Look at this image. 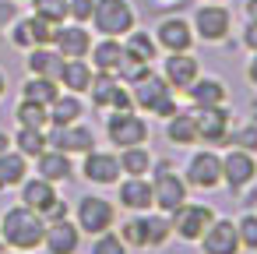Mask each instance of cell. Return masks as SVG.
<instances>
[{
  "label": "cell",
  "mask_w": 257,
  "mask_h": 254,
  "mask_svg": "<svg viewBox=\"0 0 257 254\" xmlns=\"http://www.w3.org/2000/svg\"><path fill=\"white\" fill-rule=\"evenodd\" d=\"M43 236H46V219L29 205H15L0 219V240L11 250H36L43 247Z\"/></svg>",
  "instance_id": "obj_1"
},
{
  "label": "cell",
  "mask_w": 257,
  "mask_h": 254,
  "mask_svg": "<svg viewBox=\"0 0 257 254\" xmlns=\"http://www.w3.org/2000/svg\"><path fill=\"white\" fill-rule=\"evenodd\" d=\"M131 89V99H134V110H145L152 117H173L180 106H176V92L169 89V81L155 71H148L145 78H138Z\"/></svg>",
  "instance_id": "obj_2"
},
{
  "label": "cell",
  "mask_w": 257,
  "mask_h": 254,
  "mask_svg": "<svg viewBox=\"0 0 257 254\" xmlns=\"http://www.w3.org/2000/svg\"><path fill=\"white\" fill-rule=\"evenodd\" d=\"M187 180L173 170V159H155L152 162V201L159 212H176L187 201Z\"/></svg>",
  "instance_id": "obj_3"
},
{
  "label": "cell",
  "mask_w": 257,
  "mask_h": 254,
  "mask_svg": "<svg viewBox=\"0 0 257 254\" xmlns=\"http://www.w3.org/2000/svg\"><path fill=\"white\" fill-rule=\"evenodd\" d=\"M92 25H95L99 36L123 39V36L138 25V15H134V8H131V0H95Z\"/></svg>",
  "instance_id": "obj_4"
},
{
  "label": "cell",
  "mask_w": 257,
  "mask_h": 254,
  "mask_svg": "<svg viewBox=\"0 0 257 254\" xmlns=\"http://www.w3.org/2000/svg\"><path fill=\"white\" fill-rule=\"evenodd\" d=\"M229 29H232V15H229L225 4H208L204 0L194 11V36L201 43H211V46L229 43Z\"/></svg>",
  "instance_id": "obj_5"
},
{
  "label": "cell",
  "mask_w": 257,
  "mask_h": 254,
  "mask_svg": "<svg viewBox=\"0 0 257 254\" xmlns=\"http://www.w3.org/2000/svg\"><path fill=\"white\" fill-rule=\"evenodd\" d=\"M211 219H215V208H211V205H201V201H183L176 212H169L173 233H176L180 240H187V243H197L201 233L211 226Z\"/></svg>",
  "instance_id": "obj_6"
},
{
  "label": "cell",
  "mask_w": 257,
  "mask_h": 254,
  "mask_svg": "<svg viewBox=\"0 0 257 254\" xmlns=\"http://www.w3.org/2000/svg\"><path fill=\"white\" fill-rule=\"evenodd\" d=\"M106 138L116 148L145 145L148 141V120L138 117L134 110H113V117H106Z\"/></svg>",
  "instance_id": "obj_7"
},
{
  "label": "cell",
  "mask_w": 257,
  "mask_h": 254,
  "mask_svg": "<svg viewBox=\"0 0 257 254\" xmlns=\"http://www.w3.org/2000/svg\"><path fill=\"white\" fill-rule=\"evenodd\" d=\"M78 229L81 233H88V236H99V233H106V229H113V222H116V208H113V201H106V198H99V194H85L81 201H78Z\"/></svg>",
  "instance_id": "obj_8"
},
{
  "label": "cell",
  "mask_w": 257,
  "mask_h": 254,
  "mask_svg": "<svg viewBox=\"0 0 257 254\" xmlns=\"http://www.w3.org/2000/svg\"><path fill=\"white\" fill-rule=\"evenodd\" d=\"M187 187H197V191H215L222 187V155L215 148H201L190 155L187 162Z\"/></svg>",
  "instance_id": "obj_9"
},
{
  "label": "cell",
  "mask_w": 257,
  "mask_h": 254,
  "mask_svg": "<svg viewBox=\"0 0 257 254\" xmlns=\"http://www.w3.org/2000/svg\"><path fill=\"white\" fill-rule=\"evenodd\" d=\"M253 180H257V159H253V152H243V148H232L229 145V152L222 155V184L232 194H239Z\"/></svg>",
  "instance_id": "obj_10"
},
{
  "label": "cell",
  "mask_w": 257,
  "mask_h": 254,
  "mask_svg": "<svg viewBox=\"0 0 257 254\" xmlns=\"http://www.w3.org/2000/svg\"><path fill=\"white\" fill-rule=\"evenodd\" d=\"M46 148H57V152H67V155H74V152L85 155L88 148H95V134L85 124H50Z\"/></svg>",
  "instance_id": "obj_11"
},
{
  "label": "cell",
  "mask_w": 257,
  "mask_h": 254,
  "mask_svg": "<svg viewBox=\"0 0 257 254\" xmlns=\"http://www.w3.org/2000/svg\"><path fill=\"white\" fill-rule=\"evenodd\" d=\"M197 117V141L204 145H225L229 141V131H232V113L222 106H204V110H194Z\"/></svg>",
  "instance_id": "obj_12"
},
{
  "label": "cell",
  "mask_w": 257,
  "mask_h": 254,
  "mask_svg": "<svg viewBox=\"0 0 257 254\" xmlns=\"http://www.w3.org/2000/svg\"><path fill=\"white\" fill-rule=\"evenodd\" d=\"M201 250L204 254H239L243 247H239V233H236V222L232 219H222V215H215L211 219V226L201 233Z\"/></svg>",
  "instance_id": "obj_13"
},
{
  "label": "cell",
  "mask_w": 257,
  "mask_h": 254,
  "mask_svg": "<svg viewBox=\"0 0 257 254\" xmlns=\"http://www.w3.org/2000/svg\"><path fill=\"white\" fill-rule=\"evenodd\" d=\"M120 159L113 152H99V148H88L85 152V162H81V177L88 184H99V187H113L120 184Z\"/></svg>",
  "instance_id": "obj_14"
},
{
  "label": "cell",
  "mask_w": 257,
  "mask_h": 254,
  "mask_svg": "<svg viewBox=\"0 0 257 254\" xmlns=\"http://www.w3.org/2000/svg\"><path fill=\"white\" fill-rule=\"evenodd\" d=\"M194 25L190 22H183V18H162L159 25H155V43H159V50H166V53H183V50H190L194 46Z\"/></svg>",
  "instance_id": "obj_15"
},
{
  "label": "cell",
  "mask_w": 257,
  "mask_h": 254,
  "mask_svg": "<svg viewBox=\"0 0 257 254\" xmlns=\"http://www.w3.org/2000/svg\"><path fill=\"white\" fill-rule=\"evenodd\" d=\"M197 74H201V64H197V57H194L190 50H183V53H169V57L162 60V78L169 81L173 92H187L190 81H194Z\"/></svg>",
  "instance_id": "obj_16"
},
{
  "label": "cell",
  "mask_w": 257,
  "mask_h": 254,
  "mask_svg": "<svg viewBox=\"0 0 257 254\" xmlns=\"http://www.w3.org/2000/svg\"><path fill=\"white\" fill-rule=\"evenodd\" d=\"M53 46H57V53L64 57V60H81V57H88V50H92V32L85 29V25H57V36H53Z\"/></svg>",
  "instance_id": "obj_17"
},
{
  "label": "cell",
  "mask_w": 257,
  "mask_h": 254,
  "mask_svg": "<svg viewBox=\"0 0 257 254\" xmlns=\"http://www.w3.org/2000/svg\"><path fill=\"white\" fill-rule=\"evenodd\" d=\"M78 243H81V229H78V222H71V219L46 222V236H43L46 254H78Z\"/></svg>",
  "instance_id": "obj_18"
},
{
  "label": "cell",
  "mask_w": 257,
  "mask_h": 254,
  "mask_svg": "<svg viewBox=\"0 0 257 254\" xmlns=\"http://www.w3.org/2000/svg\"><path fill=\"white\" fill-rule=\"evenodd\" d=\"M187 99L194 103V110L222 106V103L229 99V89H225V81L215 78V74H197V78L190 81V89H187Z\"/></svg>",
  "instance_id": "obj_19"
},
{
  "label": "cell",
  "mask_w": 257,
  "mask_h": 254,
  "mask_svg": "<svg viewBox=\"0 0 257 254\" xmlns=\"http://www.w3.org/2000/svg\"><path fill=\"white\" fill-rule=\"evenodd\" d=\"M36 173L50 184H67L74 177V166H71V155L67 152H57V148H46L36 155Z\"/></svg>",
  "instance_id": "obj_20"
},
{
  "label": "cell",
  "mask_w": 257,
  "mask_h": 254,
  "mask_svg": "<svg viewBox=\"0 0 257 254\" xmlns=\"http://www.w3.org/2000/svg\"><path fill=\"white\" fill-rule=\"evenodd\" d=\"M120 205L127 212H148L155 201H152V180L148 177H127L120 184Z\"/></svg>",
  "instance_id": "obj_21"
},
{
  "label": "cell",
  "mask_w": 257,
  "mask_h": 254,
  "mask_svg": "<svg viewBox=\"0 0 257 254\" xmlns=\"http://www.w3.org/2000/svg\"><path fill=\"white\" fill-rule=\"evenodd\" d=\"M29 74H36V78H53V81H60V71H64V57L57 53V46H32V53H29Z\"/></svg>",
  "instance_id": "obj_22"
},
{
  "label": "cell",
  "mask_w": 257,
  "mask_h": 254,
  "mask_svg": "<svg viewBox=\"0 0 257 254\" xmlns=\"http://www.w3.org/2000/svg\"><path fill=\"white\" fill-rule=\"evenodd\" d=\"M166 138H169V145H197L194 110H176L173 117H166Z\"/></svg>",
  "instance_id": "obj_23"
},
{
  "label": "cell",
  "mask_w": 257,
  "mask_h": 254,
  "mask_svg": "<svg viewBox=\"0 0 257 254\" xmlns=\"http://www.w3.org/2000/svg\"><path fill=\"white\" fill-rule=\"evenodd\" d=\"M53 201H57V184H50V180H43V177L22 180V205H29L32 212L43 215Z\"/></svg>",
  "instance_id": "obj_24"
},
{
  "label": "cell",
  "mask_w": 257,
  "mask_h": 254,
  "mask_svg": "<svg viewBox=\"0 0 257 254\" xmlns=\"http://www.w3.org/2000/svg\"><path fill=\"white\" fill-rule=\"evenodd\" d=\"M88 53H92V71H113L116 74V67L123 60V43L113 36H102L99 43H92Z\"/></svg>",
  "instance_id": "obj_25"
},
{
  "label": "cell",
  "mask_w": 257,
  "mask_h": 254,
  "mask_svg": "<svg viewBox=\"0 0 257 254\" xmlns=\"http://www.w3.org/2000/svg\"><path fill=\"white\" fill-rule=\"evenodd\" d=\"M138 226H141V240H145V247H162L169 236H173V226H169V215L166 212H145V215H138Z\"/></svg>",
  "instance_id": "obj_26"
},
{
  "label": "cell",
  "mask_w": 257,
  "mask_h": 254,
  "mask_svg": "<svg viewBox=\"0 0 257 254\" xmlns=\"http://www.w3.org/2000/svg\"><path fill=\"white\" fill-rule=\"evenodd\" d=\"M60 85H64L67 92H74V96L88 92V85H92V64H88L85 57H81V60H64Z\"/></svg>",
  "instance_id": "obj_27"
},
{
  "label": "cell",
  "mask_w": 257,
  "mask_h": 254,
  "mask_svg": "<svg viewBox=\"0 0 257 254\" xmlns=\"http://www.w3.org/2000/svg\"><path fill=\"white\" fill-rule=\"evenodd\" d=\"M116 159H120V170L127 177H148L152 173V162H155V155L145 145H127V148H120Z\"/></svg>",
  "instance_id": "obj_28"
},
{
  "label": "cell",
  "mask_w": 257,
  "mask_h": 254,
  "mask_svg": "<svg viewBox=\"0 0 257 254\" xmlns=\"http://www.w3.org/2000/svg\"><path fill=\"white\" fill-rule=\"evenodd\" d=\"M29 173V159L22 152H0V191H8V187H18Z\"/></svg>",
  "instance_id": "obj_29"
},
{
  "label": "cell",
  "mask_w": 257,
  "mask_h": 254,
  "mask_svg": "<svg viewBox=\"0 0 257 254\" xmlns=\"http://www.w3.org/2000/svg\"><path fill=\"white\" fill-rule=\"evenodd\" d=\"M123 53H131V57L152 64V60H159V43H155V36L141 32V29H131V32L123 36Z\"/></svg>",
  "instance_id": "obj_30"
},
{
  "label": "cell",
  "mask_w": 257,
  "mask_h": 254,
  "mask_svg": "<svg viewBox=\"0 0 257 254\" xmlns=\"http://www.w3.org/2000/svg\"><path fill=\"white\" fill-rule=\"evenodd\" d=\"M120 78L113 71H92V85H88V96H92V106L95 110H109V99L116 92Z\"/></svg>",
  "instance_id": "obj_31"
},
{
  "label": "cell",
  "mask_w": 257,
  "mask_h": 254,
  "mask_svg": "<svg viewBox=\"0 0 257 254\" xmlns=\"http://www.w3.org/2000/svg\"><path fill=\"white\" fill-rule=\"evenodd\" d=\"M60 96V81H53V78H29L25 85H22V99H32V103H39V106H46L50 110V103Z\"/></svg>",
  "instance_id": "obj_32"
},
{
  "label": "cell",
  "mask_w": 257,
  "mask_h": 254,
  "mask_svg": "<svg viewBox=\"0 0 257 254\" xmlns=\"http://www.w3.org/2000/svg\"><path fill=\"white\" fill-rule=\"evenodd\" d=\"M81 113H85V106L74 92H64L50 103V124H78Z\"/></svg>",
  "instance_id": "obj_33"
},
{
  "label": "cell",
  "mask_w": 257,
  "mask_h": 254,
  "mask_svg": "<svg viewBox=\"0 0 257 254\" xmlns=\"http://www.w3.org/2000/svg\"><path fill=\"white\" fill-rule=\"evenodd\" d=\"M11 145H18V152L25 159H36L39 152H46V127H18Z\"/></svg>",
  "instance_id": "obj_34"
},
{
  "label": "cell",
  "mask_w": 257,
  "mask_h": 254,
  "mask_svg": "<svg viewBox=\"0 0 257 254\" xmlns=\"http://www.w3.org/2000/svg\"><path fill=\"white\" fill-rule=\"evenodd\" d=\"M15 117H18V127H50V110L32 99H22Z\"/></svg>",
  "instance_id": "obj_35"
},
{
  "label": "cell",
  "mask_w": 257,
  "mask_h": 254,
  "mask_svg": "<svg viewBox=\"0 0 257 254\" xmlns=\"http://www.w3.org/2000/svg\"><path fill=\"white\" fill-rule=\"evenodd\" d=\"M32 15H39L53 25H64L67 22V0H32Z\"/></svg>",
  "instance_id": "obj_36"
},
{
  "label": "cell",
  "mask_w": 257,
  "mask_h": 254,
  "mask_svg": "<svg viewBox=\"0 0 257 254\" xmlns=\"http://www.w3.org/2000/svg\"><path fill=\"white\" fill-rule=\"evenodd\" d=\"M25 25H29V32H32V46H53V36H57V25H53V22L32 15V18H25Z\"/></svg>",
  "instance_id": "obj_37"
},
{
  "label": "cell",
  "mask_w": 257,
  "mask_h": 254,
  "mask_svg": "<svg viewBox=\"0 0 257 254\" xmlns=\"http://www.w3.org/2000/svg\"><path fill=\"white\" fill-rule=\"evenodd\" d=\"M152 71V64H145V60H138V57H131V53H123V60H120V67H116V78L123 81V85H134L138 78H145Z\"/></svg>",
  "instance_id": "obj_38"
},
{
  "label": "cell",
  "mask_w": 257,
  "mask_h": 254,
  "mask_svg": "<svg viewBox=\"0 0 257 254\" xmlns=\"http://www.w3.org/2000/svg\"><path fill=\"white\" fill-rule=\"evenodd\" d=\"M236 233H239V247L243 250H257V212L253 208L236 219Z\"/></svg>",
  "instance_id": "obj_39"
},
{
  "label": "cell",
  "mask_w": 257,
  "mask_h": 254,
  "mask_svg": "<svg viewBox=\"0 0 257 254\" xmlns=\"http://www.w3.org/2000/svg\"><path fill=\"white\" fill-rule=\"evenodd\" d=\"M232 148H243V152H257V124H246V127H232L229 131V141Z\"/></svg>",
  "instance_id": "obj_40"
},
{
  "label": "cell",
  "mask_w": 257,
  "mask_h": 254,
  "mask_svg": "<svg viewBox=\"0 0 257 254\" xmlns=\"http://www.w3.org/2000/svg\"><path fill=\"white\" fill-rule=\"evenodd\" d=\"M92 254H127V243L120 240V233L106 229V233H99L92 240Z\"/></svg>",
  "instance_id": "obj_41"
},
{
  "label": "cell",
  "mask_w": 257,
  "mask_h": 254,
  "mask_svg": "<svg viewBox=\"0 0 257 254\" xmlns=\"http://www.w3.org/2000/svg\"><path fill=\"white\" fill-rule=\"evenodd\" d=\"M92 11H95V0H67V18L78 25L92 22Z\"/></svg>",
  "instance_id": "obj_42"
},
{
  "label": "cell",
  "mask_w": 257,
  "mask_h": 254,
  "mask_svg": "<svg viewBox=\"0 0 257 254\" xmlns=\"http://www.w3.org/2000/svg\"><path fill=\"white\" fill-rule=\"evenodd\" d=\"M120 240H123L127 247H145V240H141V226H138V219H127V222L120 226Z\"/></svg>",
  "instance_id": "obj_43"
},
{
  "label": "cell",
  "mask_w": 257,
  "mask_h": 254,
  "mask_svg": "<svg viewBox=\"0 0 257 254\" xmlns=\"http://www.w3.org/2000/svg\"><path fill=\"white\" fill-rule=\"evenodd\" d=\"M109 110H134V99H131V92H127L123 81L116 85V92H113V99H109Z\"/></svg>",
  "instance_id": "obj_44"
},
{
  "label": "cell",
  "mask_w": 257,
  "mask_h": 254,
  "mask_svg": "<svg viewBox=\"0 0 257 254\" xmlns=\"http://www.w3.org/2000/svg\"><path fill=\"white\" fill-rule=\"evenodd\" d=\"M11 43L18 46V50H32V32H29V25H25V18L15 25V36H11Z\"/></svg>",
  "instance_id": "obj_45"
},
{
  "label": "cell",
  "mask_w": 257,
  "mask_h": 254,
  "mask_svg": "<svg viewBox=\"0 0 257 254\" xmlns=\"http://www.w3.org/2000/svg\"><path fill=\"white\" fill-rule=\"evenodd\" d=\"M15 18H18V4L15 0H0V32H4Z\"/></svg>",
  "instance_id": "obj_46"
},
{
  "label": "cell",
  "mask_w": 257,
  "mask_h": 254,
  "mask_svg": "<svg viewBox=\"0 0 257 254\" xmlns=\"http://www.w3.org/2000/svg\"><path fill=\"white\" fill-rule=\"evenodd\" d=\"M43 219H46V222H57V219H67V201H60V198H57V201H53V205H50V208L43 212Z\"/></svg>",
  "instance_id": "obj_47"
},
{
  "label": "cell",
  "mask_w": 257,
  "mask_h": 254,
  "mask_svg": "<svg viewBox=\"0 0 257 254\" xmlns=\"http://www.w3.org/2000/svg\"><path fill=\"white\" fill-rule=\"evenodd\" d=\"M243 46L253 53L257 50V22H246V29H243Z\"/></svg>",
  "instance_id": "obj_48"
},
{
  "label": "cell",
  "mask_w": 257,
  "mask_h": 254,
  "mask_svg": "<svg viewBox=\"0 0 257 254\" xmlns=\"http://www.w3.org/2000/svg\"><path fill=\"white\" fill-rule=\"evenodd\" d=\"M246 81L257 89V50H253V57H250V64H246Z\"/></svg>",
  "instance_id": "obj_49"
},
{
  "label": "cell",
  "mask_w": 257,
  "mask_h": 254,
  "mask_svg": "<svg viewBox=\"0 0 257 254\" xmlns=\"http://www.w3.org/2000/svg\"><path fill=\"white\" fill-rule=\"evenodd\" d=\"M246 22H257V0H246Z\"/></svg>",
  "instance_id": "obj_50"
},
{
  "label": "cell",
  "mask_w": 257,
  "mask_h": 254,
  "mask_svg": "<svg viewBox=\"0 0 257 254\" xmlns=\"http://www.w3.org/2000/svg\"><path fill=\"white\" fill-rule=\"evenodd\" d=\"M8 148H11V138H8L4 131H0V152H8Z\"/></svg>",
  "instance_id": "obj_51"
},
{
  "label": "cell",
  "mask_w": 257,
  "mask_h": 254,
  "mask_svg": "<svg viewBox=\"0 0 257 254\" xmlns=\"http://www.w3.org/2000/svg\"><path fill=\"white\" fill-rule=\"evenodd\" d=\"M243 205H250V208H257V187H253V191H250V198H246V201H243Z\"/></svg>",
  "instance_id": "obj_52"
},
{
  "label": "cell",
  "mask_w": 257,
  "mask_h": 254,
  "mask_svg": "<svg viewBox=\"0 0 257 254\" xmlns=\"http://www.w3.org/2000/svg\"><path fill=\"white\" fill-rule=\"evenodd\" d=\"M4 89H8V78H4V71H0V99H4Z\"/></svg>",
  "instance_id": "obj_53"
},
{
  "label": "cell",
  "mask_w": 257,
  "mask_h": 254,
  "mask_svg": "<svg viewBox=\"0 0 257 254\" xmlns=\"http://www.w3.org/2000/svg\"><path fill=\"white\" fill-rule=\"evenodd\" d=\"M4 254H8V250H4ZM11 254H29V250H11Z\"/></svg>",
  "instance_id": "obj_54"
},
{
  "label": "cell",
  "mask_w": 257,
  "mask_h": 254,
  "mask_svg": "<svg viewBox=\"0 0 257 254\" xmlns=\"http://www.w3.org/2000/svg\"><path fill=\"white\" fill-rule=\"evenodd\" d=\"M0 254H4V240H0Z\"/></svg>",
  "instance_id": "obj_55"
},
{
  "label": "cell",
  "mask_w": 257,
  "mask_h": 254,
  "mask_svg": "<svg viewBox=\"0 0 257 254\" xmlns=\"http://www.w3.org/2000/svg\"><path fill=\"white\" fill-rule=\"evenodd\" d=\"M208 4H222V0H208Z\"/></svg>",
  "instance_id": "obj_56"
},
{
  "label": "cell",
  "mask_w": 257,
  "mask_h": 254,
  "mask_svg": "<svg viewBox=\"0 0 257 254\" xmlns=\"http://www.w3.org/2000/svg\"><path fill=\"white\" fill-rule=\"evenodd\" d=\"M253 124H257V113H253Z\"/></svg>",
  "instance_id": "obj_57"
}]
</instances>
